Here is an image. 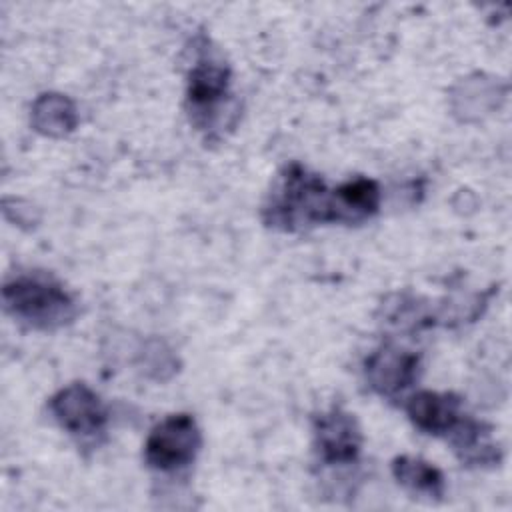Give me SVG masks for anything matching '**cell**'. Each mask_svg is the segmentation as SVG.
I'll use <instances>...</instances> for the list:
<instances>
[{"label": "cell", "mask_w": 512, "mask_h": 512, "mask_svg": "<svg viewBox=\"0 0 512 512\" xmlns=\"http://www.w3.org/2000/svg\"><path fill=\"white\" fill-rule=\"evenodd\" d=\"M262 214L268 226L280 230L336 222L334 190H326L318 176L292 164L278 176Z\"/></svg>", "instance_id": "cell-1"}, {"label": "cell", "mask_w": 512, "mask_h": 512, "mask_svg": "<svg viewBox=\"0 0 512 512\" xmlns=\"http://www.w3.org/2000/svg\"><path fill=\"white\" fill-rule=\"evenodd\" d=\"M2 300L14 318L42 330L60 328L76 316L72 296L46 276H18L6 282Z\"/></svg>", "instance_id": "cell-2"}, {"label": "cell", "mask_w": 512, "mask_h": 512, "mask_svg": "<svg viewBox=\"0 0 512 512\" xmlns=\"http://www.w3.org/2000/svg\"><path fill=\"white\" fill-rule=\"evenodd\" d=\"M202 434L190 414H172L158 422L144 444V460L160 472L180 470L194 462Z\"/></svg>", "instance_id": "cell-3"}, {"label": "cell", "mask_w": 512, "mask_h": 512, "mask_svg": "<svg viewBox=\"0 0 512 512\" xmlns=\"http://www.w3.org/2000/svg\"><path fill=\"white\" fill-rule=\"evenodd\" d=\"M48 408L56 422L74 436H94L106 428L108 412L100 396L86 384L74 382L58 390Z\"/></svg>", "instance_id": "cell-4"}, {"label": "cell", "mask_w": 512, "mask_h": 512, "mask_svg": "<svg viewBox=\"0 0 512 512\" xmlns=\"http://www.w3.org/2000/svg\"><path fill=\"white\" fill-rule=\"evenodd\" d=\"M314 440L320 460L326 464H350L362 448V432L356 418L340 408H330L316 418Z\"/></svg>", "instance_id": "cell-5"}, {"label": "cell", "mask_w": 512, "mask_h": 512, "mask_svg": "<svg viewBox=\"0 0 512 512\" xmlns=\"http://www.w3.org/2000/svg\"><path fill=\"white\" fill-rule=\"evenodd\" d=\"M418 354L386 344L366 360V380L374 392L394 398L410 388L418 376Z\"/></svg>", "instance_id": "cell-6"}, {"label": "cell", "mask_w": 512, "mask_h": 512, "mask_svg": "<svg viewBox=\"0 0 512 512\" xmlns=\"http://www.w3.org/2000/svg\"><path fill=\"white\" fill-rule=\"evenodd\" d=\"M230 84V70L224 62L214 58H200L188 76L190 114L196 124H208L224 100Z\"/></svg>", "instance_id": "cell-7"}, {"label": "cell", "mask_w": 512, "mask_h": 512, "mask_svg": "<svg viewBox=\"0 0 512 512\" xmlns=\"http://www.w3.org/2000/svg\"><path fill=\"white\" fill-rule=\"evenodd\" d=\"M406 414L426 434H450L462 420V400L452 392L420 390L406 402Z\"/></svg>", "instance_id": "cell-8"}, {"label": "cell", "mask_w": 512, "mask_h": 512, "mask_svg": "<svg viewBox=\"0 0 512 512\" xmlns=\"http://www.w3.org/2000/svg\"><path fill=\"white\" fill-rule=\"evenodd\" d=\"M336 222L358 224L378 212L380 188L374 180L356 178L334 190Z\"/></svg>", "instance_id": "cell-9"}, {"label": "cell", "mask_w": 512, "mask_h": 512, "mask_svg": "<svg viewBox=\"0 0 512 512\" xmlns=\"http://www.w3.org/2000/svg\"><path fill=\"white\" fill-rule=\"evenodd\" d=\"M452 446L460 460L468 466H484V464H498L500 450L490 442V432L482 422L476 420H462L450 432Z\"/></svg>", "instance_id": "cell-10"}, {"label": "cell", "mask_w": 512, "mask_h": 512, "mask_svg": "<svg viewBox=\"0 0 512 512\" xmlns=\"http://www.w3.org/2000/svg\"><path fill=\"white\" fill-rule=\"evenodd\" d=\"M32 124L38 132L46 136H66L70 134L78 124V114L74 102L56 92H48L36 98L32 106Z\"/></svg>", "instance_id": "cell-11"}, {"label": "cell", "mask_w": 512, "mask_h": 512, "mask_svg": "<svg viewBox=\"0 0 512 512\" xmlns=\"http://www.w3.org/2000/svg\"><path fill=\"white\" fill-rule=\"evenodd\" d=\"M392 474L400 486L414 494H424L430 498H440L444 494V476L442 472L414 456H398L392 462Z\"/></svg>", "instance_id": "cell-12"}]
</instances>
